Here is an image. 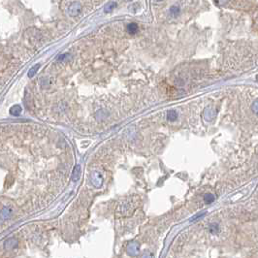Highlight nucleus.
<instances>
[{
	"label": "nucleus",
	"mask_w": 258,
	"mask_h": 258,
	"mask_svg": "<svg viewBox=\"0 0 258 258\" xmlns=\"http://www.w3.org/2000/svg\"><path fill=\"white\" fill-rule=\"evenodd\" d=\"M167 118L170 120V122H174V120H176L178 118V113L174 110L169 111L167 114Z\"/></svg>",
	"instance_id": "9d476101"
},
{
	"label": "nucleus",
	"mask_w": 258,
	"mask_h": 258,
	"mask_svg": "<svg viewBox=\"0 0 258 258\" xmlns=\"http://www.w3.org/2000/svg\"><path fill=\"white\" fill-rule=\"evenodd\" d=\"M143 258H153V255L151 254V253H147V254H145L144 256H143Z\"/></svg>",
	"instance_id": "f3484780"
},
{
	"label": "nucleus",
	"mask_w": 258,
	"mask_h": 258,
	"mask_svg": "<svg viewBox=\"0 0 258 258\" xmlns=\"http://www.w3.org/2000/svg\"><path fill=\"white\" fill-rule=\"evenodd\" d=\"M40 68V64H35L34 65L31 69L29 70V72H28V77H33L34 75H35V74L37 73V71H38V69Z\"/></svg>",
	"instance_id": "9b49d317"
},
{
	"label": "nucleus",
	"mask_w": 258,
	"mask_h": 258,
	"mask_svg": "<svg viewBox=\"0 0 258 258\" xmlns=\"http://www.w3.org/2000/svg\"><path fill=\"white\" fill-rule=\"evenodd\" d=\"M139 251H140V245L136 242H132L128 244L127 245V253L129 255H132V256H136L139 254Z\"/></svg>",
	"instance_id": "7ed1b4c3"
},
{
	"label": "nucleus",
	"mask_w": 258,
	"mask_h": 258,
	"mask_svg": "<svg viewBox=\"0 0 258 258\" xmlns=\"http://www.w3.org/2000/svg\"><path fill=\"white\" fill-rule=\"evenodd\" d=\"M21 113V108L19 105L13 106L10 109V114H12V116H19Z\"/></svg>",
	"instance_id": "6e6552de"
},
{
	"label": "nucleus",
	"mask_w": 258,
	"mask_h": 258,
	"mask_svg": "<svg viewBox=\"0 0 258 258\" xmlns=\"http://www.w3.org/2000/svg\"><path fill=\"white\" fill-rule=\"evenodd\" d=\"M40 84H41V87H42V88H49L50 85L51 84V82H50V78L45 77V78H43V79L40 80Z\"/></svg>",
	"instance_id": "1a4fd4ad"
},
{
	"label": "nucleus",
	"mask_w": 258,
	"mask_h": 258,
	"mask_svg": "<svg viewBox=\"0 0 258 258\" xmlns=\"http://www.w3.org/2000/svg\"><path fill=\"white\" fill-rule=\"evenodd\" d=\"M253 111H254L255 113H257V101H255V102L253 103Z\"/></svg>",
	"instance_id": "a211bd4d"
},
{
	"label": "nucleus",
	"mask_w": 258,
	"mask_h": 258,
	"mask_svg": "<svg viewBox=\"0 0 258 258\" xmlns=\"http://www.w3.org/2000/svg\"><path fill=\"white\" fill-rule=\"evenodd\" d=\"M82 176V166L78 164L75 166V168L73 170L72 173V181H78L80 180V178Z\"/></svg>",
	"instance_id": "20e7f679"
},
{
	"label": "nucleus",
	"mask_w": 258,
	"mask_h": 258,
	"mask_svg": "<svg viewBox=\"0 0 258 258\" xmlns=\"http://www.w3.org/2000/svg\"><path fill=\"white\" fill-rule=\"evenodd\" d=\"M68 12L71 16H78L81 14L82 12V5L80 2H72L71 5L69 6V9H68Z\"/></svg>",
	"instance_id": "f03ea898"
},
{
	"label": "nucleus",
	"mask_w": 258,
	"mask_h": 258,
	"mask_svg": "<svg viewBox=\"0 0 258 258\" xmlns=\"http://www.w3.org/2000/svg\"><path fill=\"white\" fill-rule=\"evenodd\" d=\"M17 245H18V241L14 238H11V239H8L6 242L4 243V249L7 250L14 249Z\"/></svg>",
	"instance_id": "39448f33"
},
{
	"label": "nucleus",
	"mask_w": 258,
	"mask_h": 258,
	"mask_svg": "<svg viewBox=\"0 0 258 258\" xmlns=\"http://www.w3.org/2000/svg\"><path fill=\"white\" fill-rule=\"evenodd\" d=\"M204 200H205V202L206 203H211L215 200V197L213 196V194H211V193H208V194H206L205 197H204Z\"/></svg>",
	"instance_id": "f8f14e48"
},
{
	"label": "nucleus",
	"mask_w": 258,
	"mask_h": 258,
	"mask_svg": "<svg viewBox=\"0 0 258 258\" xmlns=\"http://www.w3.org/2000/svg\"><path fill=\"white\" fill-rule=\"evenodd\" d=\"M13 213V211L11 208H8V207H5L1 210V211H0V219L5 220V219H9V217L11 216V215H12Z\"/></svg>",
	"instance_id": "423d86ee"
},
{
	"label": "nucleus",
	"mask_w": 258,
	"mask_h": 258,
	"mask_svg": "<svg viewBox=\"0 0 258 258\" xmlns=\"http://www.w3.org/2000/svg\"><path fill=\"white\" fill-rule=\"evenodd\" d=\"M117 5V3L116 2H111V3H109L107 6L105 7V9H104V11L106 13H109V12H111V11L114 8V6H116Z\"/></svg>",
	"instance_id": "ddd939ff"
},
{
	"label": "nucleus",
	"mask_w": 258,
	"mask_h": 258,
	"mask_svg": "<svg viewBox=\"0 0 258 258\" xmlns=\"http://www.w3.org/2000/svg\"><path fill=\"white\" fill-rule=\"evenodd\" d=\"M170 13H171L172 15H175V16L179 15V13H180V8L178 7V6H173V7L171 8V10H170Z\"/></svg>",
	"instance_id": "4468645a"
},
{
	"label": "nucleus",
	"mask_w": 258,
	"mask_h": 258,
	"mask_svg": "<svg viewBox=\"0 0 258 258\" xmlns=\"http://www.w3.org/2000/svg\"><path fill=\"white\" fill-rule=\"evenodd\" d=\"M127 31L129 34H135L138 32L139 30V26L137 24H135V22H130V24H127Z\"/></svg>",
	"instance_id": "0eeeda50"
},
{
	"label": "nucleus",
	"mask_w": 258,
	"mask_h": 258,
	"mask_svg": "<svg viewBox=\"0 0 258 258\" xmlns=\"http://www.w3.org/2000/svg\"><path fill=\"white\" fill-rule=\"evenodd\" d=\"M90 181L95 187H100L103 185V175L99 171H94L90 176Z\"/></svg>",
	"instance_id": "f257e3e1"
},
{
	"label": "nucleus",
	"mask_w": 258,
	"mask_h": 258,
	"mask_svg": "<svg viewBox=\"0 0 258 258\" xmlns=\"http://www.w3.org/2000/svg\"><path fill=\"white\" fill-rule=\"evenodd\" d=\"M68 56H69V54H61V55H59V56H58V58H57V60H59V61L64 60V59H66V57H68Z\"/></svg>",
	"instance_id": "dca6fc26"
},
{
	"label": "nucleus",
	"mask_w": 258,
	"mask_h": 258,
	"mask_svg": "<svg viewBox=\"0 0 258 258\" xmlns=\"http://www.w3.org/2000/svg\"><path fill=\"white\" fill-rule=\"evenodd\" d=\"M217 230H219V226H217L216 224L211 225V233H215V232H216Z\"/></svg>",
	"instance_id": "2eb2a0df"
}]
</instances>
